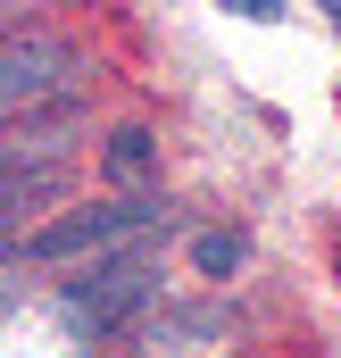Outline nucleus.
I'll list each match as a JSON object with an SVG mask.
<instances>
[{"label":"nucleus","mask_w":341,"mask_h":358,"mask_svg":"<svg viewBox=\"0 0 341 358\" xmlns=\"http://www.w3.org/2000/svg\"><path fill=\"white\" fill-rule=\"evenodd\" d=\"M67 76H75V50L59 34H8L0 42V100H8V117H34L42 100L67 108Z\"/></svg>","instance_id":"nucleus-3"},{"label":"nucleus","mask_w":341,"mask_h":358,"mask_svg":"<svg viewBox=\"0 0 341 358\" xmlns=\"http://www.w3.org/2000/svg\"><path fill=\"white\" fill-rule=\"evenodd\" d=\"M333 25H341V8H333Z\"/></svg>","instance_id":"nucleus-7"},{"label":"nucleus","mask_w":341,"mask_h":358,"mask_svg":"<svg viewBox=\"0 0 341 358\" xmlns=\"http://www.w3.org/2000/svg\"><path fill=\"white\" fill-rule=\"evenodd\" d=\"M150 159H159L150 125H117V134H108V150H100V167H108V183H142V176H150Z\"/></svg>","instance_id":"nucleus-5"},{"label":"nucleus","mask_w":341,"mask_h":358,"mask_svg":"<svg viewBox=\"0 0 341 358\" xmlns=\"http://www.w3.org/2000/svg\"><path fill=\"white\" fill-rule=\"evenodd\" d=\"M175 208L159 192H125V200H100V208H75V217H59V225H42L25 250L34 259H100V250H117V242H142V234H167Z\"/></svg>","instance_id":"nucleus-2"},{"label":"nucleus","mask_w":341,"mask_h":358,"mask_svg":"<svg viewBox=\"0 0 341 358\" xmlns=\"http://www.w3.org/2000/svg\"><path fill=\"white\" fill-rule=\"evenodd\" d=\"M159 300V259L150 250H117V259H92L67 292H59V317L92 334V342H108V334H125L142 308Z\"/></svg>","instance_id":"nucleus-1"},{"label":"nucleus","mask_w":341,"mask_h":358,"mask_svg":"<svg viewBox=\"0 0 341 358\" xmlns=\"http://www.w3.org/2000/svg\"><path fill=\"white\" fill-rule=\"evenodd\" d=\"M242 259H250V242H242L233 225H225V234H191V267L200 275H233Z\"/></svg>","instance_id":"nucleus-6"},{"label":"nucleus","mask_w":341,"mask_h":358,"mask_svg":"<svg viewBox=\"0 0 341 358\" xmlns=\"http://www.w3.org/2000/svg\"><path fill=\"white\" fill-rule=\"evenodd\" d=\"M233 325H242V317H233L225 300H191V308H150V317H142V334H150L142 350H150V358H191V350H217V342H233Z\"/></svg>","instance_id":"nucleus-4"}]
</instances>
